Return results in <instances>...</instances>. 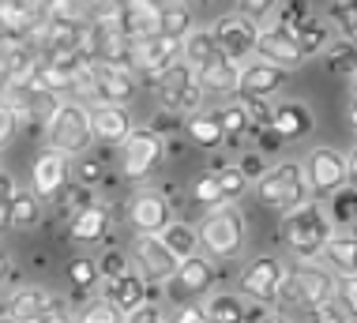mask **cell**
Returning a JSON list of instances; mask_svg holds the SVG:
<instances>
[{
  "label": "cell",
  "mask_w": 357,
  "mask_h": 323,
  "mask_svg": "<svg viewBox=\"0 0 357 323\" xmlns=\"http://www.w3.org/2000/svg\"><path fill=\"white\" fill-rule=\"evenodd\" d=\"M196 237H199L204 256H211L215 263L237 260L245 252V241H248V222L237 211V203H215V207L204 211V218L196 226Z\"/></svg>",
  "instance_id": "cell-1"
},
{
  "label": "cell",
  "mask_w": 357,
  "mask_h": 323,
  "mask_svg": "<svg viewBox=\"0 0 357 323\" xmlns=\"http://www.w3.org/2000/svg\"><path fill=\"white\" fill-rule=\"evenodd\" d=\"M331 222H327V211L320 200H305L297 203L294 211H286V222H282V237L289 244V252H294L301 263L316 260L324 248V241L331 237Z\"/></svg>",
  "instance_id": "cell-2"
},
{
  "label": "cell",
  "mask_w": 357,
  "mask_h": 323,
  "mask_svg": "<svg viewBox=\"0 0 357 323\" xmlns=\"http://www.w3.org/2000/svg\"><path fill=\"white\" fill-rule=\"evenodd\" d=\"M301 177L308 200H327L331 192L354 184V154L339 147H312L301 162Z\"/></svg>",
  "instance_id": "cell-3"
},
{
  "label": "cell",
  "mask_w": 357,
  "mask_h": 323,
  "mask_svg": "<svg viewBox=\"0 0 357 323\" xmlns=\"http://www.w3.org/2000/svg\"><path fill=\"white\" fill-rule=\"evenodd\" d=\"M45 140L64 158H79L83 151H91L94 140H91V121H86V102H79V98L56 102V110L45 117Z\"/></svg>",
  "instance_id": "cell-4"
},
{
  "label": "cell",
  "mask_w": 357,
  "mask_h": 323,
  "mask_svg": "<svg viewBox=\"0 0 357 323\" xmlns=\"http://www.w3.org/2000/svg\"><path fill=\"white\" fill-rule=\"evenodd\" d=\"M136 91H139V83L132 72L94 61L79 80H75L72 94L79 98V102H91V105H128L132 98H136Z\"/></svg>",
  "instance_id": "cell-5"
},
{
  "label": "cell",
  "mask_w": 357,
  "mask_h": 323,
  "mask_svg": "<svg viewBox=\"0 0 357 323\" xmlns=\"http://www.w3.org/2000/svg\"><path fill=\"white\" fill-rule=\"evenodd\" d=\"M252 195L259 207L267 211H294L297 203L308 200V188H305V177H301V162H278V165H267L264 173L252 181Z\"/></svg>",
  "instance_id": "cell-6"
},
{
  "label": "cell",
  "mask_w": 357,
  "mask_h": 323,
  "mask_svg": "<svg viewBox=\"0 0 357 323\" xmlns=\"http://www.w3.org/2000/svg\"><path fill=\"white\" fill-rule=\"evenodd\" d=\"M335 297V275L327 267H320L316 260L308 263H297L294 271H286V282H282V293H278V301H289V305L312 312L320 308L324 301Z\"/></svg>",
  "instance_id": "cell-7"
},
{
  "label": "cell",
  "mask_w": 357,
  "mask_h": 323,
  "mask_svg": "<svg viewBox=\"0 0 357 323\" xmlns=\"http://www.w3.org/2000/svg\"><path fill=\"white\" fill-rule=\"evenodd\" d=\"M117 151H121V177L132 184H143L147 177H154L158 165L166 162V140L154 135L151 128H132Z\"/></svg>",
  "instance_id": "cell-8"
},
{
  "label": "cell",
  "mask_w": 357,
  "mask_h": 323,
  "mask_svg": "<svg viewBox=\"0 0 357 323\" xmlns=\"http://www.w3.org/2000/svg\"><path fill=\"white\" fill-rule=\"evenodd\" d=\"M154 91H158L162 110H169V113H177V117L199 113V105H204V98H207L204 87H199V80H196V72H192L188 64H181V61L158 75Z\"/></svg>",
  "instance_id": "cell-9"
},
{
  "label": "cell",
  "mask_w": 357,
  "mask_h": 323,
  "mask_svg": "<svg viewBox=\"0 0 357 323\" xmlns=\"http://www.w3.org/2000/svg\"><path fill=\"white\" fill-rule=\"evenodd\" d=\"M282 282H286V263L278 256H252L237 275L241 297L256 301V305H275L278 293H282Z\"/></svg>",
  "instance_id": "cell-10"
},
{
  "label": "cell",
  "mask_w": 357,
  "mask_h": 323,
  "mask_svg": "<svg viewBox=\"0 0 357 323\" xmlns=\"http://www.w3.org/2000/svg\"><path fill=\"white\" fill-rule=\"evenodd\" d=\"M128 222L143 237H158L173 222V200L162 188H154V184H143L128 200Z\"/></svg>",
  "instance_id": "cell-11"
},
{
  "label": "cell",
  "mask_w": 357,
  "mask_h": 323,
  "mask_svg": "<svg viewBox=\"0 0 357 323\" xmlns=\"http://www.w3.org/2000/svg\"><path fill=\"white\" fill-rule=\"evenodd\" d=\"M128 260H132V271H136L147 286H162V282H169L173 271H177V263H181L158 237H143V233H136Z\"/></svg>",
  "instance_id": "cell-12"
},
{
  "label": "cell",
  "mask_w": 357,
  "mask_h": 323,
  "mask_svg": "<svg viewBox=\"0 0 357 323\" xmlns=\"http://www.w3.org/2000/svg\"><path fill=\"white\" fill-rule=\"evenodd\" d=\"M72 184V158H64L61 151L45 147L42 154L34 158V170H31V192L38 200H61Z\"/></svg>",
  "instance_id": "cell-13"
},
{
  "label": "cell",
  "mask_w": 357,
  "mask_h": 323,
  "mask_svg": "<svg viewBox=\"0 0 357 323\" xmlns=\"http://www.w3.org/2000/svg\"><path fill=\"white\" fill-rule=\"evenodd\" d=\"M289 83V72L278 64H267L259 57H248V61L237 64V98H275L282 87Z\"/></svg>",
  "instance_id": "cell-14"
},
{
  "label": "cell",
  "mask_w": 357,
  "mask_h": 323,
  "mask_svg": "<svg viewBox=\"0 0 357 323\" xmlns=\"http://www.w3.org/2000/svg\"><path fill=\"white\" fill-rule=\"evenodd\" d=\"M256 34H259V23H252L248 15H222L211 27V38H215L218 53H226L237 64L256 53Z\"/></svg>",
  "instance_id": "cell-15"
},
{
  "label": "cell",
  "mask_w": 357,
  "mask_h": 323,
  "mask_svg": "<svg viewBox=\"0 0 357 323\" xmlns=\"http://www.w3.org/2000/svg\"><path fill=\"white\" fill-rule=\"evenodd\" d=\"M215 278H218L215 260L204 256V252H192V256H185L177 263V271H173L169 293L173 297H204V293H211V286H215Z\"/></svg>",
  "instance_id": "cell-16"
},
{
  "label": "cell",
  "mask_w": 357,
  "mask_h": 323,
  "mask_svg": "<svg viewBox=\"0 0 357 323\" xmlns=\"http://www.w3.org/2000/svg\"><path fill=\"white\" fill-rule=\"evenodd\" d=\"M86 121H91V140L105 147H121L136 128L128 105H86Z\"/></svg>",
  "instance_id": "cell-17"
},
{
  "label": "cell",
  "mask_w": 357,
  "mask_h": 323,
  "mask_svg": "<svg viewBox=\"0 0 357 323\" xmlns=\"http://www.w3.org/2000/svg\"><path fill=\"white\" fill-rule=\"evenodd\" d=\"M91 49H94V61L136 72V42L124 38L117 27H91Z\"/></svg>",
  "instance_id": "cell-18"
},
{
  "label": "cell",
  "mask_w": 357,
  "mask_h": 323,
  "mask_svg": "<svg viewBox=\"0 0 357 323\" xmlns=\"http://www.w3.org/2000/svg\"><path fill=\"white\" fill-rule=\"evenodd\" d=\"M109 230H113V211H109V203H86L83 211H75L72 214V222H68V241L72 244H83V248H91V244H102L105 237H109Z\"/></svg>",
  "instance_id": "cell-19"
},
{
  "label": "cell",
  "mask_w": 357,
  "mask_h": 323,
  "mask_svg": "<svg viewBox=\"0 0 357 323\" xmlns=\"http://www.w3.org/2000/svg\"><path fill=\"white\" fill-rule=\"evenodd\" d=\"M259 61H267V64H278V68H286V72H294L297 64H301V49H297V38L282 31V27H259V34H256V53Z\"/></svg>",
  "instance_id": "cell-20"
},
{
  "label": "cell",
  "mask_w": 357,
  "mask_h": 323,
  "mask_svg": "<svg viewBox=\"0 0 357 323\" xmlns=\"http://www.w3.org/2000/svg\"><path fill=\"white\" fill-rule=\"evenodd\" d=\"M312 128H316V117L305 102H297V98H286V102H278L271 110V132L282 143L305 140V135H312Z\"/></svg>",
  "instance_id": "cell-21"
},
{
  "label": "cell",
  "mask_w": 357,
  "mask_h": 323,
  "mask_svg": "<svg viewBox=\"0 0 357 323\" xmlns=\"http://www.w3.org/2000/svg\"><path fill=\"white\" fill-rule=\"evenodd\" d=\"M98 297L109 301V305L124 316V312H132L136 305L147 301V282H143L136 271H124L117 278H98Z\"/></svg>",
  "instance_id": "cell-22"
},
{
  "label": "cell",
  "mask_w": 357,
  "mask_h": 323,
  "mask_svg": "<svg viewBox=\"0 0 357 323\" xmlns=\"http://www.w3.org/2000/svg\"><path fill=\"white\" fill-rule=\"evenodd\" d=\"M320 267H327L335 278H354V271H357V237L354 233H346V230H335L331 237L324 241V248H320Z\"/></svg>",
  "instance_id": "cell-23"
},
{
  "label": "cell",
  "mask_w": 357,
  "mask_h": 323,
  "mask_svg": "<svg viewBox=\"0 0 357 323\" xmlns=\"http://www.w3.org/2000/svg\"><path fill=\"white\" fill-rule=\"evenodd\" d=\"M113 27H117L124 38H132V42L158 34V4H154V0H128Z\"/></svg>",
  "instance_id": "cell-24"
},
{
  "label": "cell",
  "mask_w": 357,
  "mask_h": 323,
  "mask_svg": "<svg viewBox=\"0 0 357 323\" xmlns=\"http://www.w3.org/2000/svg\"><path fill=\"white\" fill-rule=\"evenodd\" d=\"M196 80L204 87V94H234L237 87V61H229L226 53H211L204 64L196 68Z\"/></svg>",
  "instance_id": "cell-25"
},
{
  "label": "cell",
  "mask_w": 357,
  "mask_h": 323,
  "mask_svg": "<svg viewBox=\"0 0 357 323\" xmlns=\"http://www.w3.org/2000/svg\"><path fill=\"white\" fill-rule=\"evenodd\" d=\"M50 297H53V293H45L42 286H15L4 301H0V316H12L19 323H31L38 312L50 305Z\"/></svg>",
  "instance_id": "cell-26"
},
{
  "label": "cell",
  "mask_w": 357,
  "mask_h": 323,
  "mask_svg": "<svg viewBox=\"0 0 357 323\" xmlns=\"http://www.w3.org/2000/svg\"><path fill=\"white\" fill-rule=\"evenodd\" d=\"M0 27L8 42H26L38 27V12L31 0H0Z\"/></svg>",
  "instance_id": "cell-27"
},
{
  "label": "cell",
  "mask_w": 357,
  "mask_h": 323,
  "mask_svg": "<svg viewBox=\"0 0 357 323\" xmlns=\"http://www.w3.org/2000/svg\"><path fill=\"white\" fill-rule=\"evenodd\" d=\"M45 211H42V200L34 192H15L12 203H8V230H19V233H31L42 226Z\"/></svg>",
  "instance_id": "cell-28"
},
{
  "label": "cell",
  "mask_w": 357,
  "mask_h": 323,
  "mask_svg": "<svg viewBox=\"0 0 357 323\" xmlns=\"http://www.w3.org/2000/svg\"><path fill=\"white\" fill-rule=\"evenodd\" d=\"M188 135L192 147H199V151H218L222 143H226V135H222L215 113H192L185 117V128H181Z\"/></svg>",
  "instance_id": "cell-29"
},
{
  "label": "cell",
  "mask_w": 357,
  "mask_h": 323,
  "mask_svg": "<svg viewBox=\"0 0 357 323\" xmlns=\"http://www.w3.org/2000/svg\"><path fill=\"white\" fill-rule=\"evenodd\" d=\"M324 211H327V222H331V230L354 233V226H357V192H354V184H346V188H339V192L327 195Z\"/></svg>",
  "instance_id": "cell-30"
},
{
  "label": "cell",
  "mask_w": 357,
  "mask_h": 323,
  "mask_svg": "<svg viewBox=\"0 0 357 323\" xmlns=\"http://www.w3.org/2000/svg\"><path fill=\"white\" fill-rule=\"evenodd\" d=\"M204 312L211 323H248V301L241 293H207Z\"/></svg>",
  "instance_id": "cell-31"
},
{
  "label": "cell",
  "mask_w": 357,
  "mask_h": 323,
  "mask_svg": "<svg viewBox=\"0 0 357 323\" xmlns=\"http://www.w3.org/2000/svg\"><path fill=\"white\" fill-rule=\"evenodd\" d=\"M188 31H196V12H192L188 4H158V34L162 38H173V42H181Z\"/></svg>",
  "instance_id": "cell-32"
},
{
  "label": "cell",
  "mask_w": 357,
  "mask_h": 323,
  "mask_svg": "<svg viewBox=\"0 0 357 323\" xmlns=\"http://www.w3.org/2000/svg\"><path fill=\"white\" fill-rule=\"evenodd\" d=\"M297 38V49H301V61H308V57H320L327 42H335V34H331V23L327 19H316V15H308L301 27L294 31Z\"/></svg>",
  "instance_id": "cell-33"
},
{
  "label": "cell",
  "mask_w": 357,
  "mask_h": 323,
  "mask_svg": "<svg viewBox=\"0 0 357 323\" xmlns=\"http://www.w3.org/2000/svg\"><path fill=\"white\" fill-rule=\"evenodd\" d=\"M158 241L166 244V248L173 252L177 260H185V256H192V252H199V237H196V226H188V222H177L173 218L166 230L158 233Z\"/></svg>",
  "instance_id": "cell-34"
},
{
  "label": "cell",
  "mask_w": 357,
  "mask_h": 323,
  "mask_svg": "<svg viewBox=\"0 0 357 323\" xmlns=\"http://www.w3.org/2000/svg\"><path fill=\"white\" fill-rule=\"evenodd\" d=\"M215 49L218 45H215V38H211V31H188L185 38H181V64H188L192 72H196Z\"/></svg>",
  "instance_id": "cell-35"
},
{
  "label": "cell",
  "mask_w": 357,
  "mask_h": 323,
  "mask_svg": "<svg viewBox=\"0 0 357 323\" xmlns=\"http://www.w3.org/2000/svg\"><path fill=\"white\" fill-rule=\"evenodd\" d=\"M211 177H215V188H218V200H222V203H237V200H245V192L252 188V184L245 181V173H241L234 162L222 165V170H215Z\"/></svg>",
  "instance_id": "cell-36"
},
{
  "label": "cell",
  "mask_w": 357,
  "mask_h": 323,
  "mask_svg": "<svg viewBox=\"0 0 357 323\" xmlns=\"http://www.w3.org/2000/svg\"><path fill=\"white\" fill-rule=\"evenodd\" d=\"M327 23L339 27L342 42H354L357 38V0H331L327 4Z\"/></svg>",
  "instance_id": "cell-37"
},
{
  "label": "cell",
  "mask_w": 357,
  "mask_h": 323,
  "mask_svg": "<svg viewBox=\"0 0 357 323\" xmlns=\"http://www.w3.org/2000/svg\"><path fill=\"white\" fill-rule=\"evenodd\" d=\"M72 323H124V316L109 305V301H102V297H86L83 305L75 308V320H72Z\"/></svg>",
  "instance_id": "cell-38"
},
{
  "label": "cell",
  "mask_w": 357,
  "mask_h": 323,
  "mask_svg": "<svg viewBox=\"0 0 357 323\" xmlns=\"http://www.w3.org/2000/svg\"><path fill=\"white\" fill-rule=\"evenodd\" d=\"M102 177H105V162L98 158V154L83 151L72 165V181L79 184V188H94V184H102Z\"/></svg>",
  "instance_id": "cell-39"
},
{
  "label": "cell",
  "mask_w": 357,
  "mask_h": 323,
  "mask_svg": "<svg viewBox=\"0 0 357 323\" xmlns=\"http://www.w3.org/2000/svg\"><path fill=\"white\" fill-rule=\"evenodd\" d=\"M275 27H282V31H289L294 34L297 27L305 23L308 15H312V4H308V0H278L275 4Z\"/></svg>",
  "instance_id": "cell-40"
},
{
  "label": "cell",
  "mask_w": 357,
  "mask_h": 323,
  "mask_svg": "<svg viewBox=\"0 0 357 323\" xmlns=\"http://www.w3.org/2000/svg\"><path fill=\"white\" fill-rule=\"evenodd\" d=\"M215 121H218V128H222V135H226V140H237V135L248 132V117H245V110H241V102L218 105V110H215Z\"/></svg>",
  "instance_id": "cell-41"
},
{
  "label": "cell",
  "mask_w": 357,
  "mask_h": 323,
  "mask_svg": "<svg viewBox=\"0 0 357 323\" xmlns=\"http://www.w3.org/2000/svg\"><path fill=\"white\" fill-rule=\"evenodd\" d=\"M68 282L75 290H94V282H98V267H94V256H72L68 260Z\"/></svg>",
  "instance_id": "cell-42"
},
{
  "label": "cell",
  "mask_w": 357,
  "mask_h": 323,
  "mask_svg": "<svg viewBox=\"0 0 357 323\" xmlns=\"http://www.w3.org/2000/svg\"><path fill=\"white\" fill-rule=\"evenodd\" d=\"M324 61L331 72H342V75H354V42H327L324 49Z\"/></svg>",
  "instance_id": "cell-43"
},
{
  "label": "cell",
  "mask_w": 357,
  "mask_h": 323,
  "mask_svg": "<svg viewBox=\"0 0 357 323\" xmlns=\"http://www.w3.org/2000/svg\"><path fill=\"white\" fill-rule=\"evenodd\" d=\"M94 267H98V278H117V275H124V271H132V260H128V252L109 248V252H102V256L94 260Z\"/></svg>",
  "instance_id": "cell-44"
},
{
  "label": "cell",
  "mask_w": 357,
  "mask_h": 323,
  "mask_svg": "<svg viewBox=\"0 0 357 323\" xmlns=\"http://www.w3.org/2000/svg\"><path fill=\"white\" fill-rule=\"evenodd\" d=\"M241 110L248 117V128H271V110L275 105L267 98H237Z\"/></svg>",
  "instance_id": "cell-45"
},
{
  "label": "cell",
  "mask_w": 357,
  "mask_h": 323,
  "mask_svg": "<svg viewBox=\"0 0 357 323\" xmlns=\"http://www.w3.org/2000/svg\"><path fill=\"white\" fill-rule=\"evenodd\" d=\"M147 128L154 135H162V140H173V135H181V128H185V117H177V113H169V110H158V113L151 117Z\"/></svg>",
  "instance_id": "cell-46"
},
{
  "label": "cell",
  "mask_w": 357,
  "mask_h": 323,
  "mask_svg": "<svg viewBox=\"0 0 357 323\" xmlns=\"http://www.w3.org/2000/svg\"><path fill=\"white\" fill-rule=\"evenodd\" d=\"M192 200H196L199 207H215V203H222V200H218V188H215V177H211V173H199V177L192 181Z\"/></svg>",
  "instance_id": "cell-47"
},
{
  "label": "cell",
  "mask_w": 357,
  "mask_h": 323,
  "mask_svg": "<svg viewBox=\"0 0 357 323\" xmlns=\"http://www.w3.org/2000/svg\"><path fill=\"white\" fill-rule=\"evenodd\" d=\"M354 282L357 278H335V305H339L342 312H350V316H354V312H357V286H354Z\"/></svg>",
  "instance_id": "cell-48"
},
{
  "label": "cell",
  "mask_w": 357,
  "mask_h": 323,
  "mask_svg": "<svg viewBox=\"0 0 357 323\" xmlns=\"http://www.w3.org/2000/svg\"><path fill=\"white\" fill-rule=\"evenodd\" d=\"M31 323H72V312L64 305V297H50V305H45Z\"/></svg>",
  "instance_id": "cell-49"
},
{
  "label": "cell",
  "mask_w": 357,
  "mask_h": 323,
  "mask_svg": "<svg viewBox=\"0 0 357 323\" xmlns=\"http://www.w3.org/2000/svg\"><path fill=\"white\" fill-rule=\"evenodd\" d=\"M234 165H237L241 173H245V181L252 184V181L259 177V173L267 170V158H264V154H259V151H245V154H241V158H237Z\"/></svg>",
  "instance_id": "cell-50"
},
{
  "label": "cell",
  "mask_w": 357,
  "mask_h": 323,
  "mask_svg": "<svg viewBox=\"0 0 357 323\" xmlns=\"http://www.w3.org/2000/svg\"><path fill=\"white\" fill-rule=\"evenodd\" d=\"M162 320H166V312L154 305V301H143L132 312H124V323H162Z\"/></svg>",
  "instance_id": "cell-51"
},
{
  "label": "cell",
  "mask_w": 357,
  "mask_h": 323,
  "mask_svg": "<svg viewBox=\"0 0 357 323\" xmlns=\"http://www.w3.org/2000/svg\"><path fill=\"white\" fill-rule=\"evenodd\" d=\"M312 323H354V316L342 312L335 301H324L320 308H312Z\"/></svg>",
  "instance_id": "cell-52"
},
{
  "label": "cell",
  "mask_w": 357,
  "mask_h": 323,
  "mask_svg": "<svg viewBox=\"0 0 357 323\" xmlns=\"http://www.w3.org/2000/svg\"><path fill=\"white\" fill-rule=\"evenodd\" d=\"M237 4H241V15H248L252 23H259V19H267L275 12L278 0H237Z\"/></svg>",
  "instance_id": "cell-53"
},
{
  "label": "cell",
  "mask_w": 357,
  "mask_h": 323,
  "mask_svg": "<svg viewBox=\"0 0 357 323\" xmlns=\"http://www.w3.org/2000/svg\"><path fill=\"white\" fill-rule=\"evenodd\" d=\"M15 132H19V117L8 110L4 102H0V151H4V147L15 140Z\"/></svg>",
  "instance_id": "cell-54"
},
{
  "label": "cell",
  "mask_w": 357,
  "mask_h": 323,
  "mask_svg": "<svg viewBox=\"0 0 357 323\" xmlns=\"http://www.w3.org/2000/svg\"><path fill=\"white\" fill-rule=\"evenodd\" d=\"M169 323H211L204 305H177V312H173Z\"/></svg>",
  "instance_id": "cell-55"
},
{
  "label": "cell",
  "mask_w": 357,
  "mask_h": 323,
  "mask_svg": "<svg viewBox=\"0 0 357 323\" xmlns=\"http://www.w3.org/2000/svg\"><path fill=\"white\" fill-rule=\"evenodd\" d=\"M19 192V184H15V177L8 170H0V203H12V195Z\"/></svg>",
  "instance_id": "cell-56"
},
{
  "label": "cell",
  "mask_w": 357,
  "mask_h": 323,
  "mask_svg": "<svg viewBox=\"0 0 357 323\" xmlns=\"http://www.w3.org/2000/svg\"><path fill=\"white\" fill-rule=\"evenodd\" d=\"M259 323H297L294 316H289V312H264V320Z\"/></svg>",
  "instance_id": "cell-57"
},
{
  "label": "cell",
  "mask_w": 357,
  "mask_h": 323,
  "mask_svg": "<svg viewBox=\"0 0 357 323\" xmlns=\"http://www.w3.org/2000/svg\"><path fill=\"white\" fill-rule=\"evenodd\" d=\"M12 275H15V271H12V260L0 252V286H4V278H12Z\"/></svg>",
  "instance_id": "cell-58"
},
{
  "label": "cell",
  "mask_w": 357,
  "mask_h": 323,
  "mask_svg": "<svg viewBox=\"0 0 357 323\" xmlns=\"http://www.w3.org/2000/svg\"><path fill=\"white\" fill-rule=\"evenodd\" d=\"M8 230V203H0V233Z\"/></svg>",
  "instance_id": "cell-59"
},
{
  "label": "cell",
  "mask_w": 357,
  "mask_h": 323,
  "mask_svg": "<svg viewBox=\"0 0 357 323\" xmlns=\"http://www.w3.org/2000/svg\"><path fill=\"white\" fill-rule=\"evenodd\" d=\"M0 323H19V320H12V316H0Z\"/></svg>",
  "instance_id": "cell-60"
},
{
  "label": "cell",
  "mask_w": 357,
  "mask_h": 323,
  "mask_svg": "<svg viewBox=\"0 0 357 323\" xmlns=\"http://www.w3.org/2000/svg\"><path fill=\"white\" fill-rule=\"evenodd\" d=\"M0 38H4V27H0Z\"/></svg>",
  "instance_id": "cell-61"
},
{
  "label": "cell",
  "mask_w": 357,
  "mask_h": 323,
  "mask_svg": "<svg viewBox=\"0 0 357 323\" xmlns=\"http://www.w3.org/2000/svg\"><path fill=\"white\" fill-rule=\"evenodd\" d=\"M162 323H169V320H162Z\"/></svg>",
  "instance_id": "cell-62"
},
{
  "label": "cell",
  "mask_w": 357,
  "mask_h": 323,
  "mask_svg": "<svg viewBox=\"0 0 357 323\" xmlns=\"http://www.w3.org/2000/svg\"><path fill=\"white\" fill-rule=\"evenodd\" d=\"M86 4H91V0H86Z\"/></svg>",
  "instance_id": "cell-63"
}]
</instances>
